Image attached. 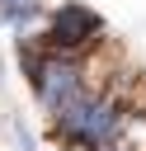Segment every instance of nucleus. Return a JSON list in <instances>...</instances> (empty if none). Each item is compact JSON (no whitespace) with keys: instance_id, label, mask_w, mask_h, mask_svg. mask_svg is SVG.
Here are the masks:
<instances>
[{"instance_id":"nucleus-1","label":"nucleus","mask_w":146,"mask_h":151,"mask_svg":"<svg viewBox=\"0 0 146 151\" xmlns=\"http://www.w3.org/2000/svg\"><path fill=\"white\" fill-rule=\"evenodd\" d=\"M122 132V113L113 109V104H99V99H85V94H75V99H66L61 109H57V137H66V142H75V146H104V142H113Z\"/></svg>"},{"instance_id":"nucleus-2","label":"nucleus","mask_w":146,"mask_h":151,"mask_svg":"<svg viewBox=\"0 0 146 151\" xmlns=\"http://www.w3.org/2000/svg\"><path fill=\"white\" fill-rule=\"evenodd\" d=\"M19 57H24V71H28V80H33V90H38V99L57 113L66 99H75L80 94V66L71 61V57H38V52H24L19 47Z\"/></svg>"},{"instance_id":"nucleus-3","label":"nucleus","mask_w":146,"mask_h":151,"mask_svg":"<svg viewBox=\"0 0 146 151\" xmlns=\"http://www.w3.org/2000/svg\"><path fill=\"white\" fill-rule=\"evenodd\" d=\"M104 33V19L94 14V9H85V5H61L57 9V19H52V47L57 52H66V47H85L89 38H99Z\"/></svg>"},{"instance_id":"nucleus-4","label":"nucleus","mask_w":146,"mask_h":151,"mask_svg":"<svg viewBox=\"0 0 146 151\" xmlns=\"http://www.w3.org/2000/svg\"><path fill=\"white\" fill-rule=\"evenodd\" d=\"M33 14H38V0H0V19H9V24H24Z\"/></svg>"}]
</instances>
